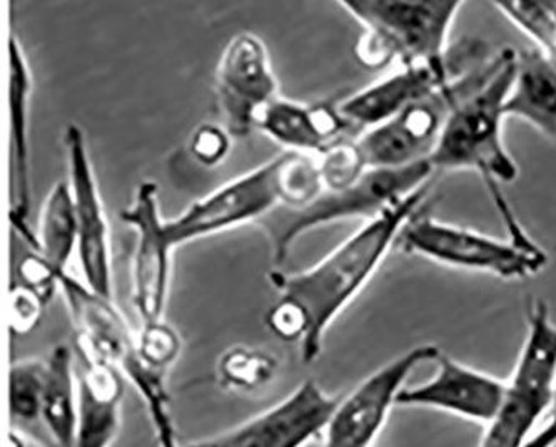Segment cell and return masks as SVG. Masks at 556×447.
I'll use <instances>...</instances> for the list:
<instances>
[{"mask_svg":"<svg viewBox=\"0 0 556 447\" xmlns=\"http://www.w3.org/2000/svg\"><path fill=\"white\" fill-rule=\"evenodd\" d=\"M556 394V322L542 298L527 307V337L506 381L502 408L480 447H525L546 418Z\"/></svg>","mask_w":556,"mask_h":447,"instance_id":"8992f818","label":"cell"},{"mask_svg":"<svg viewBox=\"0 0 556 447\" xmlns=\"http://www.w3.org/2000/svg\"><path fill=\"white\" fill-rule=\"evenodd\" d=\"M338 5L362 24L354 55L365 70L452 64L450 34L463 9L459 0H343Z\"/></svg>","mask_w":556,"mask_h":447,"instance_id":"277c9868","label":"cell"},{"mask_svg":"<svg viewBox=\"0 0 556 447\" xmlns=\"http://www.w3.org/2000/svg\"><path fill=\"white\" fill-rule=\"evenodd\" d=\"M321 191L316 158L282 151L189 204L176 219L166 220L167 233L181 247L244 223H260L281 207H304Z\"/></svg>","mask_w":556,"mask_h":447,"instance_id":"3957f363","label":"cell"},{"mask_svg":"<svg viewBox=\"0 0 556 447\" xmlns=\"http://www.w3.org/2000/svg\"><path fill=\"white\" fill-rule=\"evenodd\" d=\"M486 45L478 39L465 40L452 49L448 67H400L396 73L369 84L338 102L341 116L363 135L405 111L409 105L440 91L456 76L486 59Z\"/></svg>","mask_w":556,"mask_h":447,"instance_id":"8fae6325","label":"cell"},{"mask_svg":"<svg viewBox=\"0 0 556 447\" xmlns=\"http://www.w3.org/2000/svg\"><path fill=\"white\" fill-rule=\"evenodd\" d=\"M11 447H26L24 437L18 436V434L11 433Z\"/></svg>","mask_w":556,"mask_h":447,"instance_id":"1f68e13d","label":"cell"},{"mask_svg":"<svg viewBox=\"0 0 556 447\" xmlns=\"http://www.w3.org/2000/svg\"><path fill=\"white\" fill-rule=\"evenodd\" d=\"M77 425V377L74 349L59 344L46 357L42 430L46 447H74Z\"/></svg>","mask_w":556,"mask_h":447,"instance_id":"44dd1931","label":"cell"},{"mask_svg":"<svg viewBox=\"0 0 556 447\" xmlns=\"http://www.w3.org/2000/svg\"><path fill=\"white\" fill-rule=\"evenodd\" d=\"M408 253L452 266L488 273L503 281H523L536 275L548 263L542 247L523 248L515 241L488 237L477 229L441 222L430 213L418 211L400 235Z\"/></svg>","mask_w":556,"mask_h":447,"instance_id":"ba28073f","label":"cell"},{"mask_svg":"<svg viewBox=\"0 0 556 447\" xmlns=\"http://www.w3.org/2000/svg\"><path fill=\"white\" fill-rule=\"evenodd\" d=\"M256 129L278 142L289 153L319 157L334 142L359 135L343 116L338 104L304 102L276 98L257 117Z\"/></svg>","mask_w":556,"mask_h":447,"instance_id":"ac0fdd59","label":"cell"},{"mask_svg":"<svg viewBox=\"0 0 556 447\" xmlns=\"http://www.w3.org/2000/svg\"><path fill=\"white\" fill-rule=\"evenodd\" d=\"M434 167L430 161L412 166L369 167L368 172L344 189L326 191L301 208H278L261 220L260 225L268 233L273 263L282 265L298 238L323 225L344 220H368L381 215L403 198L433 183Z\"/></svg>","mask_w":556,"mask_h":447,"instance_id":"5b68a950","label":"cell"},{"mask_svg":"<svg viewBox=\"0 0 556 447\" xmlns=\"http://www.w3.org/2000/svg\"><path fill=\"white\" fill-rule=\"evenodd\" d=\"M493 8L523 33L535 45V49L556 61L555 0L495 2Z\"/></svg>","mask_w":556,"mask_h":447,"instance_id":"d4e9b609","label":"cell"},{"mask_svg":"<svg viewBox=\"0 0 556 447\" xmlns=\"http://www.w3.org/2000/svg\"><path fill=\"white\" fill-rule=\"evenodd\" d=\"M46 359L17 360L9 374V412L12 433L46 447L42 430V397Z\"/></svg>","mask_w":556,"mask_h":447,"instance_id":"603a6c76","label":"cell"},{"mask_svg":"<svg viewBox=\"0 0 556 447\" xmlns=\"http://www.w3.org/2000/svg\"><path fill=\"white\" fill-rule=\"evenodd\" d=\"M440 353L433 344L413 347L359 382L332 412L323 434L325 447H371L409 375L421 364L437 362Z\"/></svg>","mask_w":556,"mask_h":447,"instance_id":"30bf717a","label":"cell"},{"mask_svg":"<svg viewBox=\"0 0 556 447\" xmlns=\"http://www.w3.org/2000/svg\"><path fill=\"white\" fill-rule=\"evenodd\" d=\"M231 142L232 136L225 126L203 123L192 132L189 151L198 163L213 167L226 160L231 151Z\"/></svg>","mask_w":556,"mask_h":447,"instance_id":"83f0119b","label":"cell"},{"mask_svg":"<svg viewBox=\"0 0 556 447\" xmlns=\"http://www.w3.org/2000/svg\"><path fill=\"white\" fill-rule=\"evenodd\" d=\"M34 79L26 52L17 37L9 42V200L11 223L33 251L36 232L30 228L33 164H30V101Z\"/></svg>","mask_w":556,"mask_h":447,"instance_id":"9a60e30c","label":"cell"},{"mask_svg":"<svg viewBox=\"0 0 556 447\" xmlns=\"http://www.w3.org/2000/svg\"><path fill=\"white\" fill-rule=\"evenodd\" d=\"M279 371L278 357L268 350L236 346L217 360L220 387L232 393H254L275 381Z\"/></svg>","mask_w":556,"mask_h":447,"instance_id":"cb8c5ba5","label":"cell"},{"mask_svg":"<svg viewBox=\"0 0 556 447\" xmlns=\"http://www.w3.org/2000/svg\"><path fill=\"white\" fill-rule=\"evenodd\" d=\"M18 284L36 291L43 302L51 303L59 288V275L36 251H30L18 263Z\"/></svg>","mask_w":556,"mask_h":447,"instance_id":"f546056e","label":"cell"},{"mask_svg":"<svg viewBox=\"0 0 556 447\" xmlns=\"http://www.w3.org/2000/svg\"><path fill=\"white\" fill-rule=\"evenodd\" d=\"M279 96L278 79L263 39L247 30L232 36L216 66L217 105L229 135L250 136L264 108Z\"/></svg>","mask_w":556,"mask_h":447,"instance_id":"4fadbf2b","label":"cell"},{"mask_svg":"<svg viewBox=\"0 0 556 447\" xmlns=\"http://www.w3.org/2000/svg\"><path fill=\"white\" fill-rule=\"evenodd\" d=\"M431 185L397 201L303 272L273 270L269 281L279 297L264 316L269 331L285 343L298 344L304 364L321 356L326 332L362 294L381 269L403 228L427 200Z\"/></svg>","mask_w":556,"mask_h":447,"instance_id":"6da1fadb","label":"cell"},{"mask_svg":"<svg viewBox=\"0 0 556 447\" xmlns=\"http://www.w3.org/2000/svg\"><path fill=\"white\" fill-rule=\"evenodd\" d=\"M48 306L49 303L43 302L36 291L22 284L14 285L11 290V310H9V325L12 334H30L40 324L43 310L48 309Z\"/></svg>","mask_w":556,"mask_h":447,"instance_id":"f1b7e54d","label":"cell"},{"mask_svg":"<svg viewBox=\"0 0 556 447\" xmlns=\"http://www.w3.org/2000/svg\"><path fill=\"white\" fill-rule=\"evenodd\" d=\"M341 397L306 381L291 396L225 433L181 447H306L325 434Z\"/></svg>","mask_w":556,"mask_h":447,"instance_id":"5bb4252c","label":"cell"},{"mask_svg":"<svg viewBox=\"0 0 556 447\" xmlns=\"http://www.w3.org/2000/svg\"><path fill=\"white\" fill-rule=\"evenodd\" d=\"M545 424L535 431L525 447H556V394L553 400L552 409L546 414Z\"/></svg>","mask_w":556,"mask_h":447,"instance_id":"4dcf8cb0","label":"cell"},{"mask_svg":"<svg viewBox=\"0 0 556 447\" xmlns=\"http://www.w3.org/2000/svg\"><path fill=\"white\" fill-rule=\"evenodd\" d=\"M36 238V253H39L59 276L70 272L74 251L77 253V225L73 194L67 179L55 183L43 200Z\"/></svg>","mask_w":556,"mask_h":447,"instance_id":"7402d4cb","label":"cell"},{"mask_svg":"<svg viewBox=\"0 0 556 447\" xmlns=\"http://www.w3.org/2000/svg\"><path fill=\"white\" fill-rule=\"evenodd\" d=\"M64 148L70 173L67 182L76 215L77 259L83 281L96 294L113 298V238L83 127L67 124Z\"/></svg>","mask_w":556,"mask_h":447,"instance_id":"9c48e42d","label":"cell"},{"mask_svg":"<svg viewBox=\"0 0 556 447\" xmlns=\"http://www.w3.org/2000/svg\"><path fill=\"white\" fill-rule=\"evenodd\" d=\"M77 425L74 447H111L123 422L126 378L74 344Z\"/></svg>","mask_w":556,"mask_h":447,"instance_id":"d6986e66","label":"cell"},{"mask_svg":"<svg viewBox=\"0 0 556 447\" xmlns=\"http://www.w3.org/2000/svg\"><path fill=\"white\" fill-rule=\"evenodd\" d=\"M181 337L166 321L141 325L138 332V352L142 364L167 374L181 356Z\"/></svg>","mask_w":556,"mask_h":447,"instance_id":"4316f807","label":"cell"},{"mask_svg":"<svg viewBox=\"0 0 556 447\" xmlns=\"http://www.w3.org/2000/svg\"><path fill=\"white\" fill-rule=\"evenodd\" d=\"M121 220L132 226L138 237L132 257V306L141 325L163 322L177 247L167 233L166 219L161 215L160 185L139 183L129 207L121 211Z\"/></svg>","mask_w":556,"mask_h":447,"instance_id":"7c38bea8","label":"cell"},{"mask_svg":"<svg viewBox=\"0 0 556 447\" xmlns=\"http://www.w3.org/2000/svg\"><path fill=\"white\" fill-rule=\"evenodd\" d=\"M515 62L517 51L509 49L490 80L453 111L430 163L434 172L471 170L478 173L505 225L508 240L523 248H536L540 245L528 235L503 191V186L518 178L517 161L503 139L505 102L514 83Z\"/></svg>","mask_w":556,"mask_h":447,"instance_id":"7a4b0ae2","label":"cell"},{"mask_svg":"<svg viewBox=\"0 0 556 447\" xmlns=\"http://www.w3.org/2000/svg\"><path fill=\"white\" fill-rule=\"evenodd\" d=\"M506 381L462 364L441 352L437 374L421 386L403 389L396 406L450 412L486 427L502 408Z\"/></svg>","mask_w":556,"mask_h":447,"instance_id":"e0dca14e","label":"cell"},{"mask_svg":"<svg viewBox=\"0 0 556 447\" xmlns=\"http://www.w3.org/2000/svg\"><path fill=\"white\" fill-rule=\"evenodd\" d=\"M508 51L503 49L488 55L440 91L409 105L393 120L363 133L358 142L368 167L393 170L430 161L453 111L490 80Z\"/></svg>","mask_w":556,"mask_h":447,"instance_id":"52a82bcc","label":"cell"},{"mask_svg":"<svg viewBox=\"0 0 556 447\" xmlns=\"http://www.w3.org/2000/svg\"><path fill=\"white\" fill-rule=\"evenodd\" d=\"M59 290L76 331L74 344L124 375L138 357V334L127 324L114 298L96 294L70 272L59 276Z\"/></svg>","mask_w":556,"mask_h":447,"instance_id":"2e32d148","label":"cell"},{"mask_svg":"<svg viewBox=\"0 0 556 447\" xmlns=\"http://www.w3.org/2000/svg\"><path fill=\"white\" fill-rule=\"evenodd\" d=\"M505 116L525 121L556 142V61L535 48L517 52Z\"/></svg>","mask_w":556,"mask_h":447,"instance_id":"ffe728a7","label":"cell"},{"mask_svg":"<svg viewBox=\"0 0 556 447\" xmlns=\"http://www.w3.org/2000/svg\"><path fill=\"white\" fill-rule=\"evenodd\" d=\"M358 138L341 139L316 157L319 178L326 191L348 188L368 172V163L359 148Z\"/></svg>","mask_w":556,"mask_h":447,"instance_id":"484cf974","label":"cell"}]
</instances>
